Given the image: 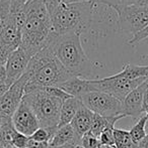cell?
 Returning <instances> with one entry per match:
<instances>
[{
	"label": "cell",
	"mask_w": 148,
	"mask_h": 148,
	"mask_svg": "<svg viewBox=\"0 0 148 148\" xmlns=\"http://www.w3.org/2000/svg\"><path fill=\"white\" fill-rule=\"evenodd\" d=\"M95 5L97 3L93 0L78 3H64L62 1L50 13L51 32L57 35L72 32L82 33L90 26Z\"/></svg>",
	"instance_id": "4"
},
{
	"label": "cell",
	"mask_w": 148,
	"mask_h": 148,
	"mask_svg": "<svg viewBox=\"0 0 148 148\" xmlns=\"http://www.w3.org/2000/svg\"><path fill=\"white\" fill-rule=\"evenodd\" d=\"M30 136H26V135L22 134V133L15 131L12 137V145L14 147H18V148H24L26 145Z\"/></svg>",
	"instance_id": "28"
},
{
	"label": "cell",
	"mask_w": 148,
	"mask_h": 148,
	"mask_svg": "<svg viewBox=\"0 0 148 148\" xmlns=\"http://www.w3.org/2000/svg\"><path fill=\"white\" fill-rule=\"evenodd\" d=\"M62 1H63V0H44V2L46 3V6H47V8H48L49 13H51Z\"/></svg>",
	"instance_id": "31"
},
{
	"label": "cell",
	"mask_w": 148,
	"mask_h": 148,
	"mask_svg": "<svg viewBox=\"0 0 148 148\" xmlns=\"http://www.w3.org/2000/svg\"><path fill=\"white\" fill-rule=\"evenodd\" d=\"M114 128L115 127H109V128L105 129V130L99 134V141H101V145L115 147Z\"/></svg>",
	"instance_id": "24"
},
{
	"label": "cell",
	"mask_w": 148,
	"mask_h": 148,
	"mask_svg": "<svg viewBox=\"0 0 148 148\" xmlns=\"http://www.w3.org/2000/svg\"><path fill=\"white\" fill-rule=\"evenodd\" d=\"M10 0H0V33L9 17Z\"/></svg>",
	"instance_id": "23"
},
{
	"label": "cell",
	"mask_w": 148,
	"mask_h": 148,
	"mask_svg": "<svg viewBox=\"0 0 148 148\" xmlns=\"http://www.w3.org/2000/svg\"><path fill=\"white\" fill-rule=\"evenodd\" d=\"M51 29V16L44 0H28L20 47L33 58L47 45Z\"/></svg>",
	"instance_id": "3"
},
{
	"label": "cell",
	"mask_w": 148,
	"mask_h": 148,
	"mask_svg": "<svg viewBox=\"0 0 148 148\" xmlns=\"http://www.w3.org/2000/svg\"><path fill=\"white\" fill-rule=\"evenodd\" d=\"M28 80V75L24 73V75L0 97V117L12 118V115L24 98V87Z\"/></svg>",
	"instance_id": "9"
},
{
	"label": "cell",
	"mask_w": 148,
	"mask_h": 148,
	"mask_svg": "<svg viewBox=\"0 0 148 148\" xmlns=\"http://www.w3.org/2000/svg\"><path fill=\"white\" fill-rule=\"evenodd\" d=\"M148 38V25L145 26L143 29H141L140 31L134 34L132 36V38L129 39V45H132V47H135V45H139L142 40L144 39H147Z\"/></svg>",
	"instance_id": "27"
},
{
	"label": "cell",
	"mask_w": 148,
	"mask_h": 148,
	"mask_svg": "<svg viewBox=\"0 0 148 148\" xmlns=\"http://www.w3.org/2000/svg\"><path fill=\"white\" fill-rule=\"evenodd\" d=\"M91 112L105 117L123 116V101L104 92H87L78 97Z\"/></svg>",
	"instance_id": "6"
},
{
	"label": "cell",
	"mask_w": 148,
	"mask_h": 148,
	"mask_svg": "<svg viewBox=\"0 0 148 148\" xmlns=\"http://www.w3.org/2000/svg\"><path fill=\"white\" fill-rule=\"evenodd\" d=\"M1 127H2V124H1V120H0V131H1Z\"/></svg>",
	"instance_id": "37"
},
{
	"label": "cell",
	"mask_w": 148,
	"mask_h": 148,
	"mask_svg": "<svg viewBox=\"0 0 148 148\" xmlns=\"http://www.w3.org/2000/svg\"><path fill=\"white\" fill-rule=\"evenodd\" d=\"M114 137H115V147L116 148H124L128 145L134 143L131 138L130 132L124 129L114 128Z\"/></svg>",
	"instance_id": "21"
},
{
	"label": "cell",
	"mask_w": 148,
	"mask_h": 148,
	"mask_svg": "<svg viewBox=\"0 0 148 148\" xmlns=\"http://www.w3.org/2000/svg\"><path fill=\"white\" fill-rule=\"evenodd\" d=\"M147 39H148V38H147Z\"/></svg>",
	"instance_id": "40"
},
{
	"label": "cell",
	"mask_w": 148,
	"mask_h": 148,
	"mask_svg": "<svg viewBox=\"0 0 148 148\" xmlns=\"http://www.w3.org/2000/svg\"><path fill=\"white\" fill-rule=\"evenodd\" d=\"M124 118L123 116H116V117H105V116L94 114L92 118L90 126V132L93 133L95 136L99 137V134L103 132L105 129L109 127H115V124L118 122L120 119Z\"/></svg>",
	"instance_id": "17"
},
{
	"label": "cell",
	"mask_w": 148,
	"mask_h": 148,
	"mask_svg": "<svg viewBox=\"0 0 148 148\" xmlns=\"http://www.w3.org/2000/svg\"><path fill=\"white\" fill-rule=\"evenodd\" d=\"M89 0H63L64 3H78V2H85Z\"/></svg>",
	"instance_id": "34"
},
{
	"label": "cell",
	"mask_w": 148,
	"mask_h": 148,
	"mask_svg": "<svg viewBox=\"0 0 148 148\" xmlns=\"http://www.w3.org/2000/svg\"><path fill=\"white\" fill-rule=\"evenodd\" d=\"M11 119L15 130L26 136H31L40 127L37 116L24 100H22Z\"/></svg>",
	"instance_id": "10"
},
{
	"label": "cell",
	"mask_w": 148,
	"mask_h": 148,
	"mask_svg": "<svg viewBox=\"0 0 148 148\" xmlns=\"http://www.w3.org/2000/svg\"><path fill=\"white\" fill-rule=\"evenodd\" d=\"M80 142V136L75 132L71 124L59 126L49 141L50 146H59L64 144H77Z\"/></svg>",
	"instance_id": "13"
},
{
	"label": "cell",
	"mask_w": 148,
	"mask_h": 148,
	"mask_svg": "<svg viewBox=\"0 0 148 148\" xmlns=\"http://www.w3.org/2000/svg\"><path fill=\"white\" fill-rule=\"evenodd\" d=\"M10 148H18V147H14V146H12V147H10ZM24 148H26V147H24Z\"/></svg>",
	"instance_id": "38"
},
{
	"label": "cell",
	"mask_w": 148,
	"mask_h": 148,
	"mask_svg": "<svg viewBox=\"0 0 148 148\" xmlns=\"http://www.w3.org/2000/svg\"><path fill=\"white\" fill-rule=\"evenodd\" d=\"M49 148H74L73 144H64V145H59V146H50Z\"/></svg>",
	"instance_id": "33"
},
{
	"label": "cell",
	"mask_w": 148,
	"mask_h": 148,
	"mask_svg": "<svg viewBox=\"0 0 148 148\" xmlns=\"http://www.w3.org/2000/svg\"><path fill=\"white\" fill-rule=\"evenodd\" d=\"M22 42V28L8 17L5 26L0 33V43L12 49H17Z\"/></svg>",
	"instance_id": "14"
},
{
	"label": "cell",
	"mask_w": 148,
	"mask_h": 148,
	"mask_svg": "<svg viewBox=\"0 0 148 148\" xmlns=\"http://www.w3.org/2000/svg\"><path fill=\"white\" fill-rule=\"evenodd\" d=\"M26 2L28 0H10L9 18L13 20L22 29L26 21Z\"/></svg>",
	"instance_id": "18"
},
{
	"label": "cell",
	"mask_w": 148,
	"mask_h": 148,
	"mask_svg": "<svg viewBox=\"0 0 148 148\" xmlns=\"http://www.w3.org/2000/svg\"><path fill=\"white\" fill-rule=\"evenodd\" d=\"M28 80L24 87V93L37 87L57 86L73 77L46 45L31 59L26 70Z\"/></svg>",
	"instance_id": "2"
},
{
	"label": "cell",
	"mask_w": 148,
	"mask_h": 148,
	"mask_svg": "<svg viewBox=\"0 0 148 148\" xmlns=\"http://www.w3.org/2000/svg\"><path fill=\"white\" fill-rule=\"evenodd\" d=\"M136 144L137 148H148V133Z\"/></svg>",
	"instance_id": "32"
},
{
	"label": "cell",
	"mask_w": 148,
	"mask_h": 148,
	"mask_svg": "<svg viewBox=\"0 0 148 148\" xmlns=\"http://www.w3.org/2000/svg\"><path fill=\"white\" fill-rule=\"evenodd\" d=\"M80 104H81V100L78 97H74V96L64 100L61 106V110H60L59 126H63V125L70 124L71 123L75 114L78 111Z\"/></svg>",
	"instance_id": "16"
},
{
	"label": "cell",
	"mask_w": 148,
	"mask_h": 148,
	"mask_svg": "<svg viewBox=\"0 0 148 148\" xmlns=\"http://www.w3.org/2000/svg\"><path fill=\"white\" fill-rule=\"evenodd\" d=\"M97 4H105V5L109 6V7L116 9L121 6H126L131 5V4L137 3L138 0H93Z\"/></svg>",
	"instance_id": "25"
},
{
	"label": "cell",
	"mask_w": 148,
	"mask_h": 148,
	"mask_svg": "<svg viewBox=\"0 0 148 148\" xmlns=\"http://www.w3.org/2000/svg\"><path fill=\"white\" fill-rule=\"evenodd\" d=\"M13 51L14 49H12V47L0 43V66H5L8 58H9V56L11 55V53Z\"/></svg>",
	"instance_id": "29"
},
{
	"label": "cell",
	"mask_w": 148,
	"mask_h": 148,
	"mask_svg": "<svg viewBox=\"0 0 148 148\" xmlns=\"http://www.w3.org/2000/svg\"><path fill=\"white\" fill-rule=\"evenodd\" d=\"M148 78V77H147ZM147 78H139L135 80H127L124 78H120L117 75L107 77L103 79H88L89 92L97 91L110 94L120 100H124V98L135 89L137 86L144 82Z\"/></svg>",
	"instance_id": "7"
},
{
	"label": "cell",
	"mask_w": 148,
	"mask_h": 148,
	"mask_svg": "<svg viewBox=\"0 0 148 148\" xmlns=\"http://www.w3.org/2000/svg\"><path fill=\"white\" fill-rule=\"evenodd\" d=\"M79 143L84 148H99L101 146L99 137L95 136L90 131L85 132L80 137V142Z\"/></svg>",
	"instance_id": "22"
},
{
	"label": "cell",
	"mask_w": 148,
	"mask_h": 148,
	"mask_svg": "<svg viewBox=\"0 0 148 148\" xmlns=\"http://www.w3.org/2000/svg\"><path fill=\"white\" fill-rule=\"evenodd\" d=\"M137 3L138 4H148V0H138Z\"/></svg>",
	"instance_id": "35"
},
{
	"label": "cell",
	"mask_w": 148,
	"mask_h": 148,
	"mask_svg": "<svg viewBox=\"0 0 148 148\" xmlns=\"http://www.w3.org/2000/svg\"><path fill=\"white\" fill-rule=\"evenodd\" d=\"M119 17L121 31L130 33L132 36L148 25V4H131L115 9Z\"/></svg>",
	"instance_id": "8"
},
{
	"label": "cell",
	"mask_w": 148,
	"mask_h": 148,
	"mask_svg": "<svg viewBox=\"0 0 148 148\" xmlns=\"http://www.w3.org/2000/svg\"><path fill=\"white\" fill-rule=\"evenodd\" d=\"M147 121H148V117L143 113L140 117L137 119V122L135 123L134 126L129 131L131 135V138H132V140L134 141L135 143H138L139 141L147 134L146 130H145Z\"/></svg>",
	"instance_id": "20"
},
{
	"label": "cell",
	"mask_w": 148,
	"mask_h": 148,
	"mask_svg": "<svg viewBox=\"0 0 148 148\" xmlns=\"http://www.w3.org/2000/svg\"><path fill=\"white\" fill-rule=\"evenodd\" d=\"M2 69H3V66H0V74H1V72H2Z\"/></svg>",
	"instance_id": "36"
},
{
	"label": "cell",
	"mask_w": 148,
	"mask_h": 148,
	"mask_svg": "<svg viewBox=\"0 0 148 148\" xmlns=\"http://www.w3.org/2000/svg\"><path fill=\"white\" fill-rule=\"evenodd\" d=\"M120 78L127 80H135L139 78L148 77V66H137V64H126L120 73L116 74Z\"/></svg>",
	"instance_id": "19"
},
{
	"label": "cell",
	"mask_w": 148,
	"mask_h": 148,
	"mask_svg": "<svg viewBox=\"0 0 148 148\" xmlns=\"http://www.w3.org/2000/svg\"><path fill=\"white\" fill-rule=\"evenodd\" d=\"M51 137H52V134L47 129L40 126L39 128L31 135L30 138L34 139V140H36V141H40V142H49Z\"/></svg>",
	"instance_id": "26"
},
{
	"label": "cell",
	"mask_w": 148,
	"mask_h": 148,
	"mask_svg": "<svg viewBox=\"0 0 148 148\" xmlns=\"http://www.w3.org/2000/svg\"><path fill=\"white\" fill-rule=\"evenodd\" d=\"M31 59L32 57L20 45L12 51L4 66L6 79L10 85L13 84L24 75Z\"/></svg>",
	"instance_id": "11"
},
{
	"label": "cell",
	"mask_w": 148,
	"mask_h": 148,
	"mask_svg": "<svg viewBox=\"0 0 148 148\" xmlns=\"http://www.w3.org/2000/svg\"><path fill=\"white\" fill-rule=\"evenodd\" d=\"M93 115H94V113L91 112L90 110H89L86 106L83 105V103L81 102L78 111L75 114L73 120L70 123V124L72 125V127L74 128L75 132L80 137L82 136L85 132L90 130Z\"/></svg>",
	"instance_id": "15"
},
{
	"label": "cell",
	"mask_w": 148,
	"mask_h": 148,
	"mask_svg": "<svg viewBox=\"0 0 148 148\" xmlns=\"http://www.w3.org/2000/svg\"><path fill=\"white\" fill-rule=\"evenodd\" d=\"M81 33L72 32L57 35L51 32L47 45L67 71L75 77L89 79L94 64L86 56L81 45Z\"/></svg>",
	"instance_id": "1"
},
{
	"label": "cell",
	"mask_w": 148,
	"mask_h": 148,
	"mask_svg": "<svg viewBox=\"0 0 148 148\" xmlns=\"http://www.w3.org/2000/svg\"><path fill=\"white\" fill-rule=\"evenodd\" d=\"M148 87V78L133 89L123 100V113L126 117L137 120L143 114V102Z\"/></svg>",
	"instance_id": "12"
},
{
	"label": "cell",
	"mask_w": 148,
	"mask_h": 148,
	"mask_svg": "<svg viewBox=\"0 0 148 148\" xmlns=\"http://www.w3.org/2000/svg\"><path fill=\"white\" fill-rule=\"evenodd\" d=\"M22 100L32 108L39 120L40 126L47 129L53 135L59 126L60 110L63 100L48 94L41 87L24 93Z\"/></svg>",
	"instance_id": "5"
},
{
	"label": "cell",
	"mask_w": 148,
	"mask_h": 148,
	"mask_svg": "<svg viewBox=\"0 0 148 148\" xmlns=\"http://www.w3.org/2000/svg\"><path fill=\"white\" fill-rule=\"evenodd\" d=\"M0 148H2V147H0Z\"/></svg>",
	"instance_id": "39"
},
{
	"label": "cell",
	"mask_w": 148,
	"mask_h": 148,
	"mask_svg": "<svg viewBox=\"0 0 148 148\" xmlns=\"http://www.w3.org/2000/svg\"><path fill=\"white\" fill-rule=\"evenodd\" d=\"M49 147H50L49 142H40V141H36L31 138H28L26 145V148H49Z\"/></svg>",
	"instance_id": "30"
}]
</instances>
